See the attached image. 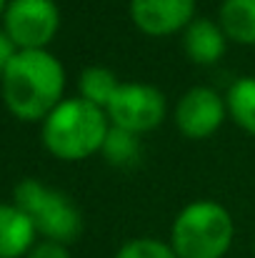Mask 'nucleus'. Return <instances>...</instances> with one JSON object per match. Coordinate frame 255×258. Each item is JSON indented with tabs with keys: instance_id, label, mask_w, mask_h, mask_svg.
I'll return each mask as SVG.
<instances>
[{
	"instance_id": "nucleus-13",
	"label": "nucleus",
	"mask_w": 255,
	"mask_h": 258,
	"mask_svg": "<svg viewBox=\"0 0 255 258\" xmlns=\"http://www.w3.org/2000/svg\"><path fill=\"white\" fill-rule=\"evenodd\" d=\"M80 98L88 100V103H93V105H98V108H108V103L113 100V95H115V90L120 88V81H118V76L110 71V68H105V66H90V68H85L83 73H80Z\"/></svg>"
},
{
	"instance_id": "nucleus-11",
	"label": "nucleus",
	"mask_w": 255,
	"mask_h": 258,
	"mask_svg": "<svg viewBox=\"0 0 255 258\" xmlns=\"http://www.w3.org/2000/svg\"><path fill=\"white\" fill-rule=\"evenodd\" d=\"M218 23L228 40L255 48V0H223Z\"/></svg>"
},
{
	"instance_id": "nucleus-9",
	"label": "nucleus",
	"mask_w": 255,
	"mask_h": 258,
	"mask_svg": "<svg viewBox=\"0 0 255 258\" xmlns=\"http://www.w3.org/2000/svg\"><path fill=\"white\" fill-rule=\"evenodd\" d=\"M183 50L195 66H213L228 50V35L220 23L210 18H195L183 30Z\"/></svg>"
},
{
	"instance_id": "nucleus-16",
	"label": "nucleus",
	"mask_w": 255,
	"mask_h": 258,
	"mask_svg": "<svg viewBox=\"0 0 255 258\" xmlns=\"http://www.w3.org/2000/svg\"><path fill=\"white\" fill-rule=\"evenodd\" d=\"M28 258H70L68 248L63 243H53V241H45V243H38L30 248Z\"/></svg>"
},
{
	"instance_id": "nucleus-14",
	"label": "nucleus",
	"mask_w": 255,
	"mask_h": 258,
	"mask_svg": "<svg viewBox=\"0 0 255 258\" xmlns=\"http://www.w3.org/2000/svg\"><path fill=\"white\" fill-rule=\"evenodd\" d=\"M138 138H140V136H135V133H130V131H123V128L110 125V131H108V136H105V141H103L100 153H103V158H105L110 166H115V168H128V166L138 163V158H140V141H138Z\"/></svg>"
},
{
	"instance_id": "nucleus-12",
	"label": "nucleus",
	"mask_w": 255,
	"mask_h": 258,
	"mask_svg": "<svg viewBox=\"0 0 255 258\" xmlns=\"http://www.w3.org/2000/svg\"><path fill=\"white\" fill-rule=\"evenodd\" d=\"M228 115L243 128L245 133L255 136V76H243L233 81L225 95Z\"/></svg>"
},
{
	"instance_id": "nucleus-10",
	"label": "nucleus",
	"mask_w": 255,
	"mask_h": 258,
	"mask_svg": "<svg viewBox=\"0 0 255 258\" xmlns=\"http://www.w3.org/2000/svg\"><path fill=\"white\" fill-rule=\"evenodd\" d=\"M35 233L33 221L15 203H0V258H20L28 253Z\"/></svg>"
},
{
	"instance_id": "nucleus-1",
	"label": "nucleus",
	"mask_w": 255,
	"mask_h": 258,
	"mask_svg": "<svg viewBox=\"0 0 255 258\" xmlns=\"http://www.w3.org/2000/svg\"><path fill=\"white\" fill-rule=\"evenodd\" d=\"M8 110L20 120H45L65 93L63 63L48 50H18L0 78Z\"/></svg>"
},
{
	"instance_id": "nucleus-8",
	"label": "nucleus",
	"mask_w": 255,
	"mask_h": 258,
	"mask_svg": "<svg viewBox=\"0 0 255 258\" xmlns=\"http://www.w3.org/2000/svg\"><path fill=\"white\" fill-rule=\"evenodd\" d=\"M128 13L140 33L168 38L198 18V0H128Z\"/></svg>"
},
{
	"instance_id": "nucleus-2",
	"label": "nucleus",
	"mask_w": 255,
	"mask_h": 258,
	"mask_svg": "<svg viewBox=\"0 0 255 258\" xmlns=\"http://www.w3.org/2000/svg\"><path fill=\"white\" fill-rule=\"evenodd\" d=\"M110 131L108 113L83 98H68L43 120V143L60 161H85L100 153Z\"/></svg>"
},
{
	"instance_id": "nucleus-15",
	"label": "nucleus",
	"mask_w": 255,
	"mask_h": 258,
	"mask_svg": "<svg viewBox=\"0 0 255 258\" xmlns=\"http://www.w3.org/2000/svg\"><path fill=\"white\" fill-rule=\"evenodd\" d=\"M115 258H178V253L173 251L170 241H158V238H133L125 241Z\"/></svg>"
},
{
	"instance_id": "nucleus-17",
	"label": "nucleus",
	"mask_w": 255,
	"mask_h": 258,
	"mask_svg": "<svg viewBox=\"0 0 255 258\" xmlns=\"http://www.w3.org/2000/svg\"><path fill=\"white\" fill-rule=\"evenodd\" d=\"M18 55V45L13 43V38L5 33V28L0 30V78H3V73L8 71V66H10V60Z\"/></svg>"
},
{
	"instance_id": "nucleus-3",
	"label": "nucleus",
	"mask_w": 255,
	"mask_h": 258,
	"mask_svg": "<svg viewBox=\"0 0 255 258\" xmlns=\"http://www.w3.org/2000/svg\"><path fill=\"white\" fill-rule=\"evenodd\" d=\"M235 238L230 211L210 198L188 203L173 221L170 246L178 258H223Z\"/></svg>"
},
{
	"instance_id": "nucleus-7",
	"label": "nucleus",
	"mask_w": 255,
	"mask_h": 258,
	"mask_svg": "<svg viewBox=\"0 0 255 258\" xmlns=\"http://www.w3.org/2000/svg\"><path fill=\"white\" fill-rule=\"evenodd\" d=\"M228 115L225 98L208 86H195L183 93L175 105V128L190 141H205L220 131Z\"/></svg>"
},
{
	"instance_id": "nucleus-4",
	"label": "nucleus",
	"mask_w": 255,
	"mask_h": 258,
	"mask_svg": "<svg viewBox=\"0 0 255 258\" xmlns=\"http://www.w3.org/2000/svg\"><path fill=\"white\" fill-rule=\"evenodd\" d=\"M15 206L33 221L35 231L53 243H73L83 231V216L73 198L38 178H23L13 190Z\"/></svg>"
},
{
	"instance_id": "nucleus-5",
	"label": "nucleus",
	"mask_w": 255,
	"mask_h": 258,
	"mask_svg": "<svg viewBox=\"0 0 255 258\" xmlns=\"http://www.w3.org/2000/svg\"><path fill=\"white\" fill-rule=\"evenodd\" d=\"M105 113L110 125L143 136L160 128L168 113V103L165 95L150 83H120Z\"/></svg>"
},
{
	"instance_id": "nucleus-6",
	"label": "nucleus",
	"mask_w": 255,
	"mask_h": 258,
	"mask_svg": "<svg viewBox=\"0 0 255 258\" xmlns=\"http://www.w3.org/2000/svg\"><path fill=\"white\" fill-rule=\"evenodd\" d=\"M3 20L18 50H48L60 28V10L55 0H10Z\"/></svg>"
},
{
	"instance_id": "nucleus-18",
	"label": "nucleus",
	"mask_w": 255,
	"mask_h": 258,
	"mask_svg": "<svg viewBox=\"0 0 255 258\" xmlns=\"http://www.w3.org/2000/svg\"><path fill=\"white\" fill-rule=\"evenodd\" d=\"M8 3H10V0H0V15L5 13V8H8Z\"/></svg>"
}]
</instances>
